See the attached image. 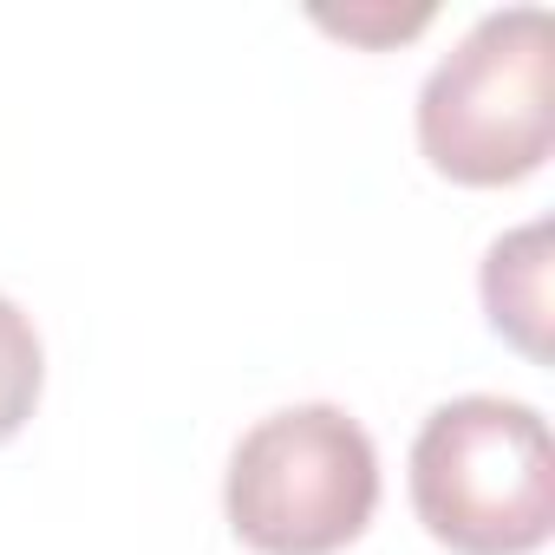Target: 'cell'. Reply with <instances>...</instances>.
Listing matches in <instances>:
<instances>
[{"label": "cell", "instance_id": "6", "mask_svg": "<svg viewBox=\"0 0 555 555\" xmlns=\"http://www.w3.org/2000/svg\"><path fill=\"white\" fill-rule=\"evenodd\" d=\"M425 21H431V8H412V14H321V27L353 34V40H405Z\"/></svg>", "mask_w": 555, "mask_h": 555}, {"label": "cell", "instance_id": "1", "mask_svg": "<svg viewBox=\"0 0 555 555\" xmlns=\"http://www.w3.org/2000/svg\"><path fill=\"white\" fill-rule=\"evenodd\" d=\"M412 509L457 555H529L555 529V438L522 399L464 392L412 438Z\"/></svg>", "mask_w": 555, "mask_h": 555}, {"label": "cell", "instance_id": "5", "mask_svg": "<svg viewBox=\"0 0 555 555\" xmlns=\"http://www.w3.org/2000/svg\"><path fill=\"white\" fill-rule=\"evenodd\" d=\"M40 379H47V353H40V334L34 321L0 295V444H8L34 405H40Z\"/></svg>", "mask_w": 555, "mask_h": 555}, {"label": "cell", "instance_id": "3", "mask_svg": "<svg viewBox=\"0 0 555 555\" xmlns=\"http://www.w3.org/2000/svg\"><path fill=\"white\" fill-rule=\"evenodd\" d=\"M222 509L255 555H334L379 509V451L327 399L282 405L235 438Z\"/></svg>", "mask_w": 555, "mask_h": 555}, {"label": "cell", "instance_id": "2", "mask_svg": "<svg viewBox=\"0 0 555 555\" xmlns=\"http://www.w3.org/2000/svg\"><path fill=\"white\" fill-rule=\"evenodd\" d=\"M555 144V27L542 8L483 14L418 92V151L438 177L496 190L542 170Z\"/></svg>", "mask_w": 555, "mask_h": 555}, {"label": "cell", "instance_id": "4", "mask_svg": "<svg viewBox=\"0 0 555 555\" xmlns=\"http://www.w3.org/2000/svg\"><path fill=\"white\" fill-rule=\"evenodd\" d=\"M483 314L509 347H522L529 360H548V222H522L490 242Z\"/></svg>", "mask_w": 555, "mask_h": 555}]
</instances>
